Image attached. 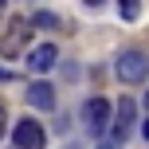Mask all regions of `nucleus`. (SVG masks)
<instances>
[{
  "instance_id": "3",
  "label": "nucleus",
  "mask_w": 149,
  "mask_h": 149,
  "mask_svg": "<svg viewBox=\"0 0 149 149\" xmlns=\"http://www.w3.org/2000/svg\"><path fill=\"white\" fill-rule=\"evenodd\" d=\"M12 141H16V149H43L47 137H43V126L36 118H20L12 126Z\"/></svg>"
},
{
  "instance_id": "8",
  "label": "nucleus",
  "mask_w": 149,
  "mask_h": 149,
  "mask_svg": "<svg viewBox=\"0 0 149 149\" xmlns=\"http://www.w3.org/2000/svg\"><path fill=\"white\" fill-rule=\"evenodd\" d=\"M31 28H47V31H55V28H59V16H51V12H36V16H31Z\"/></svg>"
},
{
  "instance_id": "15",
  "label": "nucleus",
  "mask_w": 149,
  "mask_h": 149,
  "mask_svg": "<svg viewBox=\"0 0 149 149\" xmlns=\"http://www.w3.org/2000/svg\"><path fill=\"white\" fill-rule=\"evenodd\" d=\"M145 106H149V90H145Z\"/></svg>"
},
{
  "instance_id": "2",
  "label": "nucleus",
  "mask_w": 149,
  "mask_h": 149,
  "mask_svg": "<svg viewBox=\"0 0 149 149\" xmlns=\"http://www.w3.org/2000/svg\"><path fill=\"white\" fill-rule=\"evenodd\" d=\"M114 71H118L122 82H141L149 74V55L145 51H122L118 59H114Z\"/></svg>"
},
{
  "instance_id": "4",
  "label": "nucleus",
  "mask_w": 149,
  "mask_h": 149,
  "mask_svg": "<svg viewBox=\"0 0 149 149\" xmlns=\"http://www.w3.org/2000/svg\"><path fill=\"white\" fill-rule=\"evenodd\" d=\"M134 114H137V102L122 98L118 110H114V126H110V141H114V145H122V141H126V134L134 130Z\"/></svg>"
},
{
  "instance_id": "14",
  "label": "nucleus",
  "mask_w": 149,
  "mask_h": 149,
  "mask_svg": "<svg viewBox=\"0 0 149 149\" xmlns=\"http://www.w3.org/2000/svg\"><path fill=\"white\" fill-rule=\"evenodd\" d=\"M4 8H8V0H0V16H4Z\"/></svg>"
},
{
  "instance_id": "6",
  "label": "nucleus",
  "mask_w": 149,
  "mask_h": 149,
  "mask_svg": "<svg viewBox=\"0 0 149 149\" xmlns=\"http://www.w3.org/2000/svg\"><path fill=\"white\" fill-rule=\"evenodd\" d=\"M28 106H36V110H55V86L51 82H31L28 86Z\"/></svg>"
},
{
  "instance_id": "1",
  "label": "nucleus",
  "mask_w": 149,
  "mask_h": 149,
  "mask_svg": "<svg viewBox=\"0 0 149 149\" xmlns=\"http://www.w3.org/2000/svg\"><path fill=\"white\" fill-rule=\"evenodd\" d=\"M28 43H31V20L16 16L8 24V31L0 36V55L4 59H20V55H28Z\"/></svg>"
},
{
  "instance_id": "13",
  "label": "nucleus",
  "mask_w": 149,
  "mask_h": 149,
  "mask_svg": "<svg viewBox=\"0 0 149 149\" xmlns=\"http://www.w3.org/2000/svg\"><path fill=\"white\" fill-rule=\"evenodd\" d=\"M98 149H118V145H114V141H106V145H98Z\"/></svg>"
},
{
  "instance_id": "12",
  "label": "nucleus",
  "mask_w": 149,
  "mask_h": 149,
  "mask_svg": "<svg viewBox=\"0 0 149 149\" xmlns=\"http://www.w3.org/2000/svg\"><path fill=\"white\" fill-rule=\"evenodd\" d=\"M141 137H145V141H149V122H145V126H141Z\"/></svg>"
},
{
  "instance_id": "10",
  "label": "nucleus",
  "mask_w": 149,
  "mask_h": 149,
  "mask_svg": "<svg viewBox=\"0 0 149 149\" xmlns=\"http://www.w3.org/2000/svg\"><path fill=\"white\" fill-rule=\"evenodd\" d=\"M4 126H8V110H4V102H0V137H4Z\"/></svg>"
},
{
  "instance_id": "11",
  "label": "nucleus",
  "mask_w": 149,
  "mask_h": 149,
  "mask_svg": "<svg viewBox=\"0 0 149 149\" xmlns=\"http://www.w3.org/2000/svg\"><path fill=\"white\" fill-rule=\"evenodd\" d=\"M82 4H86V8H98V4H102V0H82Z\"/></svg>"
},
{
  "instance_id": "5",
  "label": "nucleus",
  "mask_w": 149,
  "mask_h": 149,
  "mask_svg": "<svg viewBox=\"0 0 149 149\" xmlns=\"http://www.w3.org/2000/svg\"><path fill=\"white\" fill-rule=\"evenodd\" d=\"M82 118H86L90 134L102 137V134H106V122H110V102H106V98H90L86 110H82Z\"/></svg>"
},
{
  "instance_id": "9",
  "label": "nucleus",
  "mask_w": 149,
  "mask_h": 149,
  "mask_svg": "<svg viewBox=\"0 0 149 149\" xmlns=\"http://www.w3.org/2000/svg\"><path fill=\"white\" fill-rule=\"evenodd\" d=\"M118 12H122V20H137V12H141V0H118Z\"/></svg>"
},
{
  "instance_id": "7",
  "label": "nucleus",
  "mask_w": 149,
  "mask_h": 149,
  "mask_svg": "<svg viewBox=\"0 0 149 149\" xmlns=\"http://www.w3.org/2000/svg\"><path fill=\"white\" fill-rule=\"evenodd\" d=\"M55 59H59V47H55V43H39L36 51H28V67H31V71L55 67Z\"/></svg>"
}]
</instances>
